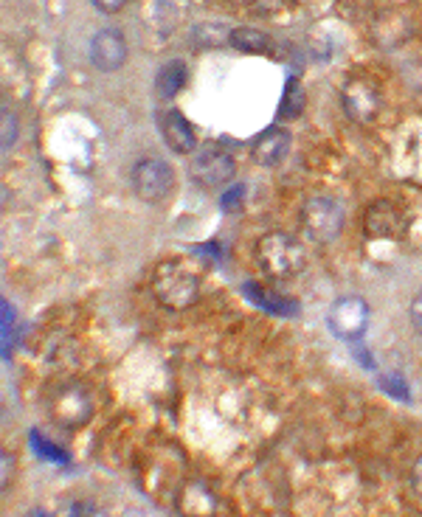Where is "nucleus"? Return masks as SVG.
I'll return each mask as SVG.
<instances>
[{
    "label": "nucleus",
    "instance_id": "nucleus-2",
    "mask_svg": "<svg viewBox=\"0 0 422 517\" xmlns=\"http://www.w3.org/2000/svg\"><path fill=\"white\" fill-rule=\"evenodd\" d=\"M254 256H257V265L262 267V273L271 279H293L307 265V253H304L302 242L287 237L282 231H271V234L259 237Z\"/></svg>",
    "mask_w": 422,
    "mask_h": 517
},
{
    "label": "nucleus",
    "instance_id": "nucleus-24",
    "mask_svg": "<svg viewBox=\"0 0 422 517\" xmlns=\"http://www.w3.org/2000/svg\"><path fill=\"white\" fill-rule=\"evenodd\" d=\"M242 200H245V189H242V186H234V189H228V192L223 194V208L234 211L237 206H242Z\"/></svg>",
    "mask_w": 422,
    "mask_h": 517
},
{
    "label": "nucleus",
    "instance_id": "nucleus-19",
    "mask_svg": "<svg viewBox=\"0 0 422 517\" xmlns=\"http://www.w3.org/2000/svg\"><path fill=\"white\" fill-rule=\"evenodd\" d=\"M31 447H34V453H37V456H43L46 461H51V464H65V461H68L65 450L54 447V444L48 442V439L37 436V433H31Z\"/></svg>",
    "mask_w": 422,
    "mask_h": 517
},
{
    "label": "nucleus",
    "instance_id": "nucleus-1",
    "mask_svg": "<svg viewBox=\"0 0 422 517\" xmlns=\"http://www.w3.org/2000/svg\"><path fill=\"white\" fill-rule=\"evenodd\" d=\"M152 296L166 310H189L200 296V276L183 259H164L152 270Z\"/></svg>",
    "mask_w": 422,
    "mask_h": 517
},
{
    "label": "nucleus",
    "instance_id": "nucleus-29",
    "mask_svg": "<svg viewBox=\"0 0 422 517\" xmlns=\"http://www.w3.org/2000/svg\"><path fill=\"white\" fill-rule=\"evenodd\" d=\"M121 517H147V515H141V512H127V515H121Z\"/></svg>",
    "mask_w": 422,
    "mask_h": 517
},
{
    "label": "nucleus",
    "instance_id": "nucleus-6",
    "mask_svg": "<svg viewBox=\"0 0 422 517\" xmlns=\"http://www.w3.org/2000/svg\"><path fill=\"white\" fill-rule=\"evenodd\" d=\"M302 228L313 242L327 245L332 239L341 237V231H344V208L327 197H313L302 208Z\"/></svg>",
    "mask_w": 422,
    "mask_h": 517
},
{
    "label": "nucleus",
    "instance_id": "nucleus-20",
    "mask_svg": "<svg viewBox=\"0 0 422 517\" xmlns=\"http://www.w3.org/2000/svg\"><path fill=\"white\" fill-rule=\"evenodd\" d=\"M15 481V458L6 453V447H0V492L12 487Z\"/></svg>",
    "mask_w": 422,
    "mask_h": 517
},
{
    "label": "nucleus",
    "instance_id": "nucleus-7",
    "mask_svg": "<svg viewBox=\"0 0 422 517\" xmlns=\"http://www.w3.org/2000/svg\"><path fill=\"white\" fill-rule=\"evenodd\" d=\"M237 175V163L223 147L200 149L192 161V180L203 189H223Z\"/></svg>",
    "mask_w": 422,
    "mask_h": 517
},
{
    "label": "nucleus",
    "instance_id": "nucleus-13",
    "mask_svg": "<svg viewBox=\"0 0 422 517\" xmlns=\"http://www.w3.org/2000/svg\"><path fill=\"white\" fill-rule=\"evenodd\" d=\"M161 135H164L166 147L178 155H192L197 152V133L195 127L189 124V119L183 116L181 110H166L161 116Z\"/></svg>",
    "mask_w": 422,
    "mask_h": 517
},
{
    "label": "nucleus",
    "instance_id": "nucleus-4",
    "mask_svg": "<svg viewBox=\"0 0 422 517\" xmlns=\"http://www.w3.org/2000/svg\"><path fill=\"white\" fill-rule=\"evenodd\" d=\"M175 186H178V175L164 158H144L133 166V192L138 200L150 206L169 200Z\"/></svg>",
    "mask_w": 422,
    "mask_h": 517
},
{
    "label": "nucleus",
    "instance_id": "nucleus-10",
    "mask_svg": "<svg viewBox=\"0 0 422 517\" xmlns=\"http://www.w3.org/2000/svg\"><path fill=\"white\" fill-rule=\"evenodd\" d=\"M363 234L369 239H400L406 234V217L392 200H375L363 211Z\"/></svg>",
    "mask_w": 422,
    "mask_h": 517
},
{
    "label": "nucleus",
    "instance_id": "nucleus-17",
    "mask_svg": "<svg viewBox=\"0 0 422 517\" xmlns=\"http://www.w3.org/2000/svg\"><path fill=\"white\" fill-rule=\"evenodd\" d=\"M228 43L234 45L242 54H271V37L265 31L251 29V26H237L228 31Z\"/></svg>",
    "mask_w": 422,
    "mask_h": 517
},
{
    "label": "nucleus",
    "instance_id": "nucleus-9",
    "mask_svg": "<svg viewBox=\"0 0 422 517\" xmlns=\"http://www.w3.org/2000/svg\"><path fill=\"white\" fill-rule=\"evenodd\" d=\"M332 335L341 340H361L366 326H369V304L361 296H344L332 304L327 315Z\"/></svg>",
    "mask_w": 422,
    "mask_h": 517
},
{
    "label": "nucleus",
    "instance_id": "nucleus-18",
    "mask_svg": "<svg viewBox=\"0 0 422 517\" xmlns=\"http://www.w3.org/2000/svg\"><path fill=\"white\" fill-rule=\"evenodd\" d=\"M304 104H307V93H304L302 82H299L296 76L287 79L285 96H282V104H279V119H299L304 113Z\"/></svg>",
    "mask_w": 422,
    "mask_h": 517
},
{
    "label": "nucleus",
    "instance_id": "nucleus-16",
    "mask_svg": "<svg viewBox=\"0 0 422 517\" xmlns=\"http://www.w3.org/2000/svg\"><path fill=\"white\" fill-rule=\"evenodd\" d=\"M186 79H189V71H186V65L181 60L166 62L164 68L158 71V76H155V96L161 102L175 99L183 90V85H186Z\"/></svg>",
    "mask_w": 422,
    "mask_h": 517
},
{
    "label": "nucleus",
    "instance_id": "nucleus-25",
    "mask_svg": "<svg viewBox=\"0 0 422 517\" xmlns=\"http://www.w3.org/2000/svg\"><path fill=\"white\" fill-rule=\"evenodd\" d=\"M408 315H411V324H414V329H417V332L422 335V293L414 296L411 307H408Z\"/></svg>",
    "mask_w": 422,
    "mask_h": 517
},
{
    "label": "nucleus",
    "instance_id": "nucleus-28",
    "mask_svg": "<svg viewBox=\"0 0 422 517\" xmlns=\"http://www.w3.org/2000/svg\"><path fill=\"white\" fill-rule=\"evenodd\" d=\"M228 3H234V6H251V3H257V0H228Z\"/></svg>",
    "mask_w": 422,
    "mask_h": 517
},
{
    "label": "nucleus",
    "instance_id": "nucleus-8",
    "mask_svg": "<svg viewBox=\"0 0 422 517\" xmlns=\"http://www.w3.org/2000/svg\"><path fill=\"white\" fill-rule=\"evenodd\" d=\"M341 102H344V110L355 124H372L377 113L383 110V90L377 88V82H372V79L355 76L344 85Z\"/></svg>",
    "mask_w": 422,
    "mask_h": 517
},
{
    "label": "nucleus",
    "instance_id": "nucleus-5",
    "mask_svg": "<svg viewBox=\"0 0 422 517\" xmlns=\"http://www.w3.org/2000/svg\"><path fill=\"white\" fill-rule=\"evenodd\" d=\"M144 481H147V489L155 498H164L169 495L175 501L178 489L183 484V456L175 450V447H158L152 450L150 461H147V473H144Z\"/></svg>",
    "mask_w": 422,
    "mask_h": 517
},
{
    "label": "nucleus",
    "instance_id": "nucleus-22",
    "mask_svg": "<svg viewBox=\"0 0 422 517\" xmlns=\"http://www.w3.org/2000/svg\"><path fill=\"white\" fill-rule=\"evenodd\" d=\"M71 517H107L96 503H88V501H79L74 503V509H71Z\"/></svg>",
    "mask_w": 422,
    "mask_h": 517
},
{
    "label": "nucleus",
    "instance_id": "nucleus-3",
    "mask_svg": "<svg viewBox=\"0 0 422 517\" xmlns=\"http://www.w3.org/2000/svg\"><path fill=\"white\" fill-rule=\"evenodd\" d=\"M48 414L60 425V428L79 430L91 422L93 416V397L88 388L79 383H62L54 388V394L48 397Z\"/></svg>",
    "mask_w": 422,
    "mask_h": 517
},
{
    "label": "nucleus",
    "instance_id": "nucleus-27",
    "mask_svg": "<svg viewBox=\"0 0 422 517\" xmlns=\"http://www.w3.org/2000/svg\"><path fill=\"white\" fill-rule=\"evenodd\" d=\"M26 517H54V515H51L48 509H31V512Z\"/></svg>",
    "mask_w": 422,
    "mask_h": 517
},
{
    "label": "nucleus",
    "instance_id": "nucleus-21",
    "mask_svg": "<svg viewBox=\"0 0 422 517\" xmlns=\"http://www.w3.org/2000/svg\"><path fill=\"white\" fill-rule=\"evenodd\" d=\"M380 385H383L392 397L408 399V388L406 383H403V377H397V374H383V377H380Z\"/></svg>",
    "mask_w": 422,
    "mask_h": 517
},
{
    "label": "nucleus",
    "instance_id": "nucleus-26",
    "mask_svg": "<svg viewBox=\"0 0 422 517\" xmlns=\"http://www.w3.org/2000/svg\"><path fill=\"white\" fill-rule=\"evenodd\" d=\"M411 481H414V489H417V495L422 498V456L417 458V464H414V473H411Z\"/></svg>",
    "mask_w": 422,
    "mask_h": 517
},
{
    "label": "nucleus",
    "instance_id": "nucleus-14",
    "mask_svg": "<svg viewBox=\"0 0 422 517\" xmlns=\"http://www.w3.org/2000/svg\"><path fill=\"white\" fill-rule=\"evenodd\" d=\"M287 152H290V133L282 130V127H271L265 133L257 135V141L251 144V155L259 166L271 169V166H279L285 161Z\"/></svg>",
    "mask_w": 422,
    "mask_h": 517
},
{
    "label": "nucleus",
    "instance_id": "nucleus-11",
    "mask_svg": "<svg viewBox=\"0 0 422 517\" xmlns=\"http://www.w3.org/2000/svg\"><path fill=\"white\" fill-rule=\"evenodd\" d=\"M91 62L102 74H116L127 62V40L119 29H102L91 40Z\"/></svg>",
    "mask_w": 422,
    "mask_h": 517
},
{
    "label": "nucleus",
    "instance_id": "nucleus-15",
    "mask_svg": "<svg viewBox=\"0 0 422 517\" xmlns=\"http://www.w3.org/2000/svg\"><path fill=\"white\" fill-rule=\"evenodd\" d=\"M242 296L248 298L254 307L271 312V315L293 318V315L299 312V307H296V301H293V298L282 296V293H276L273 287H265V284H259V281L245 284V287H242Z\"/></svg>",
    "mask_w": 422,
    "mask_h": 517
},
{
    "label": "nucleus",
    "instance_id": "nucleus-23",
    "mask_svg": "<svg viewBox=\"0 0 422 517\" xmlns=\"http://www.w3.org/2000/svg\"><path fill=\"white\" fill-rule=\"evenodd\" d=\"M91 3L99 12H105V15H119L130 0H91Z\"/></svg>",
    "mask_w": 422,
    "mask_h": 517
},
{
    "label": "nucleus",
    "instance_id": "nucleus-12",
    "mask_svg": "<svg viewBox=\"0 0 422 517\" xmlns=\"http://www.w3.org/2000/svg\"><path fill=\"white\" fill-rule=\"evenodd\" d=\"M175 509L181 512V517H214L217 495L206 481H183L175 495Z\"/></svg>",
    "mask_w": 422,
    "mask_h": 517
}]
</instances>
